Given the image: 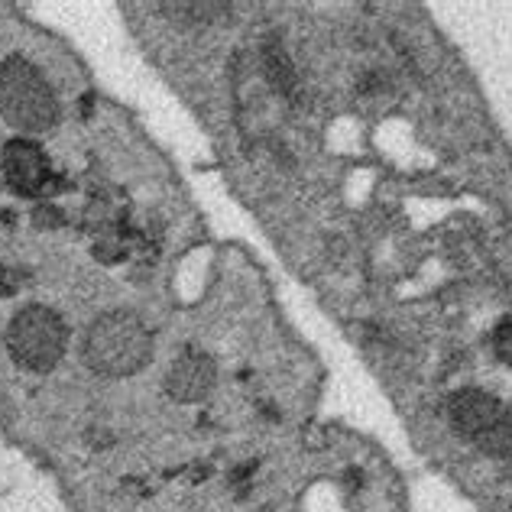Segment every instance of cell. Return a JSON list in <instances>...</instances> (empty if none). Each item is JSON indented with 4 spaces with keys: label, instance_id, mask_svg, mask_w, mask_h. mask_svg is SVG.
<instances>
[{
    "label": "cell",
    "instance_id": "obj_5",
    "mask_svg": "<svg viewBox=\"0 0 512 512\" xmlns=\"http://www.w3.org/2000/svg\"><path fill=\"white\" fill-rule=\"evenodd\" d=\"M0 169H4V179L17 195L23 198H52L56 188L62 185L59 175L52 172V163L46 150L30 137H13L4 153H0Z\"/></svg>",
    "mask_w": 512,
    "mask_h": 512
},
{
    "label": "cell",
    "instance_id": "obj_7",
    "mask_svg": "<svg viewBox=\"0 0 512 512\" xmlns=\"http://www.w3.org/2000/svg\"><path fill=\"white\" fill-rule=\"evenodd\" d=\"M260 69H263V78H266L269 85H273V91L279 94V98H286L292 104L302 98L299 72H295L292 59L286 56V49H282L276 39H263V46H260Z\"/></svg>",
    "mask_w": 512,
    "mask_h": 512
},
{
    "label": "cell",
    "instance_id": "obj_4",
    "mask_svg": "<svg viewBox=\"0 0 512 512\" xmlns=\"http://www.w3.org/2000/svg\"><path fill=\"white\" fill-rule=\"evenodd\" d=\"M65 347H69V325L56 308L23 305L20 312H13L7 325V350L17 367L49 373L62 363Z\"/></svg>",
    "mask_w": 512,
    "mask_h": 512
},
{
    "label": "cell",
    "instance_id": "obj_11",
    "mask_svg": "<svg viewBox=\"0 0 512 512\" xmlns=\"http://www.w3.org/2000/svg\"><path fill=\"white\" fill-rule=\"evenodd\" d=\"M20 286H23L20 269H10L7 263H0V295H17Z\"/></svg>",
    "mask_w": 512,
    "mask_h": 512
},
{
    "label": "cell",
    "instance_id": "obj_3",
    "mask_svg": "<svg viewBox=\"0 0 512 512\" xmlns=\"http://www.w3.org/2000/svg\"><path fill=\"white\" fill-rule=\"evenodd\" d=\"M0 117L23 133H46L59 120V101L46 75L23 56L0 62Z\"/></svg>",
    "mask_w": 512,
    "mask_h": 512
},
{
    "label": "cell",
    "instance_id": "obj_6",
    "mask_svg": "<svg viewBox=\"0 0 512 512\" xmlns=\"http://www.w3.org/2000/svg\"><path fill=\"white\" fill-rule=\"evenodd\" d=\"M214 386H218V363L198 347L175 354L163 376V389L175 406H198L214 393Z\"/></svg>",
    "mask_w": 512,
    "mask_h": 512
},
{
    "label": "cell",
    "instance_id": "obj_10",
    "mask_svg": "<svg viewBox=\"0 0 512 512\" xmlns=\"http://www.w3.org/2000/svg\"><path fill=\"white\" fill-rule=\"evenodd\" d=\"M33 224L36 227H62L65 224V214L56 201H39L33 208Z\"/></svg>",
    "mask_w": 512,
    "mask_h": 512
},
{
    "label": "cell",
    "instance_id": "obj_9",
    "mask_svg": "<svg viewBox=\"0 0 512 512\" xmlns=\"http://www.w3.org/2000/svg\"><path fill=\"white\" fill-rule=\"evenodd\" d=\"M493 350H496V360L506 363V367L512 370V321L503 318L500 325L493 328V338H490Z\"/></svg>",
    "mask_w": 512,
    "mask_h": 512
},
{
    "label": "cell",
    "instance_id": "obj_2",
    "mask_svg": "<svg viewBox=\"0 0 512 512\" xmlns=\"http://www.w3.org/2000/svg\"><path fill=\"white\" fill-rule=\"evenodd\" d=\"M451 435L490 461H512V406L480 386H461L444 399Z\"/></svg>",
    "mask_w": 512,
    "mask_h": 512
},
{
    "label": "cell",
    "instance_id": "obj_8",
    "mask_svg": "<svg viewBox=\"0 0 512 512\" xmlns=\"http://www.w3.org/2000/svg\"><path fill=\"white\" fill-rule=\"evenodd\" d=\"M166 13H175L182 23H211L214 13H227V4H163Z\"/></svg>",
    "mask_w": 512,
    "mask_h": 512
},
{
    "label": "cell",
    "instance_id": "obj_1",
    "mask_svg": "<svg viewBox=\"0 0 512 512\" xmlns=\"http://www.w3.org/2000/svg\"><path fill=\"white\" fill-rule=\"evenodd\" d=\"M82 360L94 376L124 380L153 360V331L140 315L124 312V308L104 312L85 331Z\"/></svg>",
    "mask_w": 512,
    "mask_h": 512
}]
</instances>
